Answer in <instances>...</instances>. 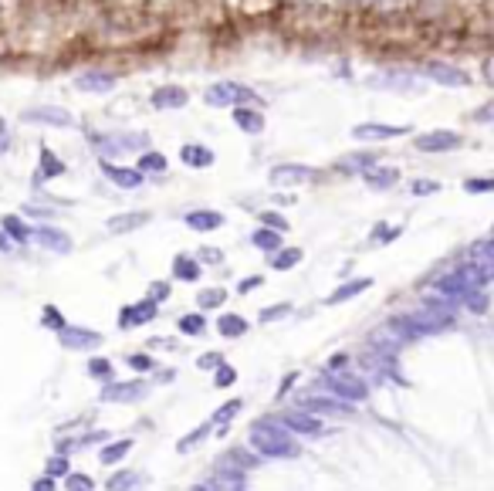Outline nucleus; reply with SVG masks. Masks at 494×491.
Returning <instances> with one entry per match:
<instances>
[{
  "instance_id": "obj_1",
  "label": "nucleus",
  "mask_w": 494,
  "mask_h": 491,
  "mask_svg": "<svg viewBox=\"0 0 494 491\" xmlns=\"http://www.w3.org/2000/svg\"><path fill=\"white\" fill-rule=\"evenodd\" d=\"M251 447L264 458H292L294 437L285 424H258L251 430Z\"/></svg>"
},
{
  "instance_id": "obj_2",
  "label": "nucleus",
  "mask_w": 494,
  "mask_h": 491,
  "mask_svg": "<svg viewBox=\"0 0 494 491\" xmlns=\"http://www.w3.org/2000/svg\"><path fill=\"white\" fill-rule=\"evenodd\" d=\"M203 102L210 108H224V106H234V102H254L261 106V95L247 85H237V81H220V85H210L203 92Z\"/></svg>"
},
{
  "instance_id": "obj_3",
  "label": "nucleus",
  "mask_w": 494,
  "mask_h": 491,
  "mask_svg": "<svg viewBox=\"0 0 494 491\" xmlns=\"http://www.w3.org/2000/svg\"><path fill=\"white\" fill-rule=\"evenodd\" d=\"M481 281H484V271H478L474 264H467V268H457V271H450L447 278H440L437 288H440V292H450V295H467V292H474Z\"/></svg>"
},
{
  "instance_id": "obj_4",
  "label": "nucleus",
  "mask_w": 494,
  "mask_h": 491,
  "mask_svg": "<svg viewBox=\"0 0 494 491\" xmlns=\"http://www.w3.org/2000/svg\"><path fill=\"white\" fill-rule=\"evenodd\" d=\"M325 390L328 393H335L339 400H366V383L352 376V373H328V380H325Z\"/></svg>"
},
{
  "instance_id": "obj_5",
  "label": "nucleus",
  "mask_w": 494,
  "mask_h": 491,
  "mask_svg": "<svg viewBox=\"0 0 494 491\" xmlns=\"http://www.w3.org/2000/svg\"><path fill=\"white\" fill-rule=\"evenodd\" d=\"M318 173L311 167H298V163H285V167H275L271 169V184L275 186H301V184H311Z\"/></svg>"
},
{
  "instance_id": "obj_6",
  "label": "nucleus",
  "mask_w": 494,
  "mask_h": 491,
  "mask_svg": "<svg viewBox=\"0 0 494 491\" xmlns=\"http://www.w3.org/2000/svg\"><path fill=\"white\" fill-rule=\"evenodd\" d=\"M410 132V125H389V123H359L352 129L355 139H366V142H379V139H400Z\"/></svg>"
},
{
  "instance_id": "obj_7",
  "label": "nucleus",
  "mask_w": 494,
  "mask_h": 491,
  "mask_svg": "<svg viewBox=\"0 0 494 491\" xmlns=\"http://www.w3.org/2000/svg\"><path fill=\"white\" fill-rule=\"evenodd\" d=\"M149 393V386L139 383V380H129V383H108L102 390V400L105 403H136Z\"/></svg>"
},
{
  "instance_id": "obj_8",
  "label": "nucleus",
  "mask_w": 494,
  "mask_h": 491,
  "mask_svg": "<svg viewBox=\"0 0 494 491\" xmlns=\"http://www.w3.org/2000/svg\"><path fill=\"white\" fill-rule=\"evenodd\" d=\"M464 139L457 132H450V129H437V132H427V136L417 139V149L420 153H450V149H457Z\"/></svg>"
},
{
  "instance_id": "obj_9",
  "label": "nucleus",
  "mask_w": 494,
  "mask_h": 491,
  "mask_svg": "<svg viewBox=\"0 0 494 491\" xmlns=\"http://www.w3.org/2000/svg\"><path fill=\"white\" fill-rule=\"evenodd\" d=\"M58 342H62L64 349H95V346H102V336L92 332V329L64 325V329H58Z\"/></svg>"
},
{
  "instance_id": "obj_10",
  "label": "nucleus",
  "mask_w": 494,
  "mask_h": 491,
  "mask_svg": "<svg viewBox=\"0 0 494 491\" xmlns=\"http://www.w3.org/2000/svg\"><path fill=\"white\" fill-rule=\"evenodd\" d=\"M78 92H112L115 89V75L112 72H81L75 78Z\"/></svg>"
},
{
  "instance_id": "obj_11",
  "label": "nucleus",
  "mask_w": 494,
  "mask_h": 491,
  "mask_svg": "<svg viewBox=\"0 0 494 491\" xmlns=\"http://www.w3.org/2000/svg\"><path fill=\"white\" fill-rule=\"evenodd\" d=\"M156 319V302L153 298H142L136 305L122 308V329H132V325H142V322H153Z\"/></svg>"
},
{
  "instance_id": "obj_12",
  "label": "nucleus",
  "mask_w": 494,
  "mask_h": 491,
  "mask_svg": "<svg viewBox=\"0 0 494 491\" xmlns=\"http://www.w3.org/2000/svg\"><path fill=\"white\" fill-rule=\"evenodd\" d=\"M102 173H105L108 180L115 186H122V190H136L142 186V169H122V167H112V163H102Z\"/></svg>"
},
{
  "instance_id": "obj_13",
  "label": "nucleus",
  "mask_w": 494,
  "mask_h": 491,
  "mask_svg": "<svg viewBox=\"0 0 494 491\" xmlns=\"http://www.w3.org/2000/svg\"><path fill=\"white\" fill-rule=\"evenodd\" d=\"M186 102H190V95H186V89H180V85H163V89L153 92L156 108H183Z\"/></svg>"
},
{
  "instance_id": "obj_14",
  "label": "nucleus",
  "mask_w": 494,
  "mask_h": 491,
  "mask_svg": "<svg viewBox=\"0 0 494 491\" xmlns=\"http://www.w3.org/2000/svg\"><path fill=\"white\" fill-rule=\"evenodd\" d=\"M427 75H430L433 81H440V85H450V89H457V85H467V75H464L461 68H450V64H444V62L427 64Z\"/></svg>"
},
{
  "instance_id": "obj_15",
  "label": "nucleus",
  "mask_w": 494,
  "mask_h": 491,
  "mask_svg": "<svg viewBox=\"0 0 494 491\" xmlns=\"http://www.w3.org/2000/svg\"><path fill=\"white\" fill-rule=\"evenodd\" d=\"M234 123L241 125L244 132H251V136H261V132H264V115L258 112V108L237 106V108H234Z\"/></svg>"
},
{
  "instance_id": "obj_16",
  "label": "nucleus",
  "mask_w": 494,
  "mask_h": 491,
  "mask_svg": "<svg viewBox=\"0 0 494 491\" xmlns=\"http://www.w3.org/2000/svg\"><path fill=\"white\" fill-rule=\"evenodd\" d=\"M285 427L298 430V434H322V420H318V417H311L309 410H294V414L285 417Z\"/></svg>"
},
{
  "instance_id": "obj_17",
  "label": "nucleus",
  "mask_w": 494,
  "mask_h": 491,
  "mask_svg": "<svg viewBox=\"0 0 494 491\" xmlns=\"http://www.w3.org/2000/svg\"><path fill=\"white\" fill-rule=\"evenodd\" d=\"M24 123H51V125H71V115L62 108H28L21 115Z\"/></svg>"
},
{
  "instance_id": "obj_18",
  "label": "nucleus",
  "mask_w": 494,
  "mask_h": 491,
  "mask_svg": "<svg viewBox=\"0 0 494 491\" xmlns=\"http://www.w3.org/2000/svg\"><path fill=\"white\" fill-rule=\"evenodd\" d=\"M366 184L369 186H376V190H389V186L400 180V169H393V167H369L366 173Z\"/></svg>"
},
{
  "instance_id": "obj_19",
  "label": "nucleus",
  "mask_w": 494,
  "mask_h": 491,
  "mask_svg": "<svg viewBox=\"0 0 494 491\" xmlns=\"http://www.w3.org/2000/svg\"><path fill=\"white\" fill-rule=\"evenodd\" d=\"M183 163L186 167H197V169H207L210 163H214V149H207V146H200V142H190V146H183Z\"/></svg>"
},
{
  "instance_id": "obj_20",
  "label": "nucleus",
  "mask_w": 494,
  "mask_h": 491,
  "mask_svg": "<svg viewBox=\"0 0 494 491\" xmlns=\"http://www.w3.org/2000/svg\"><path fill=\"white\" fill-rule=\"evenodd\" d=\"M372 281L369 278H355V281H349V285H342V288H335V292L325 298V305H339V302H349V298H355L359 292H366Z\"/></svg>"
},
{
  "instance_id": "obj_21",
  "label": "nucleus",
  "mask_w": 494,
  "mask_h": 491,
  "mask_svg": "<svg viewBox=\"0 0 494 491\" xmlns=\"http://www.w3.org/2000/svg\"><path fill=\"white\" fill-rule=\"evenodd\" d=\"M186 224L193 230H217L224 224V214H217V210H193V214H186Z\"/></svg>"
},
{
  "instance_id": "obj_22",
  "label": "nucleus",
  "mask_w": 494,
  "mask_h": 491,
  "mask_svg": "<svg viewBox=\"0 0 494 491\" xmlns=\"http://www.w3.org/2000/svg\"><path fill=\"white\" fill-rule=\"evenodd\" d=\"M38 241L45 247H51V251H71V241H68V234H62V230H54V227H41L38 234H34Z\"/></svg>"
},
{
  "instance_id": "obj_23",
  "label": "nucleus",
  "mask_w": 494,
  "mask_h": 491,
  "mask_svg": "<svg viewBox=\"0 0 494 491\" xmlns=\"http://www.w3.org/2000/svg\"><path fill=\"white\" fill-rule=\"evenodd\" d=\"M298 261H301V247H278V251H271V268L275 271H288Z\"/></svg>"
},
{
  "instance_id": "obj_24",
  "label": "nucleus",
  "mask_w": 494,
  "mask_h": 491,
  "mask_svg": "<svg viewBox=\"0 0 494 491\" xmlns=\"http://www.w3.org/2000/svg\"><path fill=\"white\" fill-rule=\"evenodd\" d=\"M217 332L224 339H237L247 332V322L241 315H220V319H217Z\"/></svg>"
},
{
  "instance_id": "obj_25",
  "label": "nucleus",
  "mask_w": 494,
  "mask_h": 491,
  "mask_svg": "<svg viewBox=\"0 0 494 491\" xmlns=\"http://www.w3.org/2000/svg\"><path fill=\"white\" fill-rule=\"evenodd\" d=\"M251 241H254V247H261V251H278L281 247V230H275V227H261V230H254L251 234Z\"/></svg>"
},
{
  "instance_id": "obj_26",
  "label": "nucleus",
  "mask_w": 494,
  "mask_h": 491,
  "mask_svg": "<svg viewBox=\"0 0 494 491\" xmlns=\"http://www.w3.org/2000/svg\"><path fill=\"white\" fill-rule=\"evenodd\" d=\"M142 224H149V214H125V217H112L108 220V230L112 234H122V230H132V227H142Z\"/></svg>"
},
{
  "instance_id": "obj_27",
  "label": "nucleus",
  "mask_w": 494,
  "mask_h": 491,
  "mask_svg": "<svg viewBox=\"0 0 494 491\" xmlns=\"http://www.w3.org/2000/svg\"><path fill=\"white\" fill-rule=\"evenodd\" d=\"M129 451H132V441H115V444H105L98 451V461H102V464H119Z\"/></svg>"
},
{
  "instance_id": "obj_28",
  "label": "nucleus",
  "mask_w": 494,
  "mask_h": 491,
  "mask_svg": "<svg viewBox=\"0 0 494 491\" xmlns=\"http://www.w3.org/2000/svg\"><path fill=\"white\" fill-rule=\"evenodd\" d=\"M173 268H176V278H180V281H197V278H200V261H197V258L180 254V258L173 261Z\"/></svg>"
},
{
  "instance_id": "obj_29",
  "label": "nucleus",
  "mask_w": 494,
  "mask_h": 491,
  "mask_svg": "<svg viewBox=\"0 0 494 491\" xmlns=\"http://www.w3.org/2000/svg\"><path fill=\"white\" fill-rule=\"evenodd\" d=\"M64 173V163L62 159H54V153H51V149H41V173H38V184H41V180H47V176H62Z\"/></svg>"
},
{
  "instance_id": "obj_30",
  "label": "nucleus",
  "mask_w": 494,
  "mask_h": 491,
  "mask_svg": "<svg viewBox=\"0 0 494 491\" xmlns=\"http://www.w3.org/2000/svg\"><path fill=\"white\" fill-rule=\"evenodd\" d=\"M203 329H207V319H203V315H193V312H190V315L180 319V332H183V336H203Z\"/></svg>"
},
{
  "instance_id": "obj_31",
  "label": "nucleus",
  "mask_w": 494,
  "mask_h": 491,
  "mask_svg": "<svg viewBox=\"0 0 494 491\" xmlns=\"http://www.w3.org/2000/svg\"><path fill=\"white\" fill-rule=\"evenodd\" d=\"M301 410H309V414H322V410H328V414H345L349 407H342V403H328V400H305V403H301Z\"/></svg>"
},
{
  "instance_id": "obj_32",
  "label": "nucleus",
  "mask_w": 494,
  "mask_h": 491,
  "mask_svg": "<svg viewBox=\"0 0 494 491\" xmlns=\"http://www.w3.org/2000/svg\"><path fill=\"white\" fill-rule=\"evenodd\" d=\"M139 485H142V478L136 475V471H122V475H112V478H108V488H115V491L139 488Z\"/></svg>"
},
{
  "instance_id": "obj_33",
  "label": "nucleus",
  "mask_w": 494,
  "mask_h": 491,
  "mask_svg": "<svg viewBox=\"0 0 494 491\" xmlns=\"http://www.w3.org/2000/svg\"><path fill=\"white\" fill-rule=\"evenodd\" d=\"M139 169L142 173H163V169H166V156L163 153H142L139 156Z\"/></svg>"
},
{
  "instance_id": "obj_34",
  "label": "nucleus",
  "mask_w": 494,
  "mask_h": 491,
  "mask_svg": "<svg viewBox=\"0 0 494 491\" xmlns=\"http://www.w3.org/2000/svg\"><path fill=\"white\" fill-rule=\"evenodd\" d=\"M241 407H244L241 400H231V403H224V410H217V414H214V424H217V427H227L234 417L241 414Z\"/></svg>"
},
{
  "instance_id": "obj_35",
  "label": "nucleus",
  "mask_w": 494,
  "mask_h": 491,
  "mask_svg": "<svg viewBox=\"0 0 494 491\" xmlns=\"http://www.w3.org/2000/svg\"><path fill=\"white\" fill-rule=\"evenodd\" d=\"M369 167H376V156H369V153L345 156V163H342V169H359V173H366Z\"/></svg>"
},
{
  "instance_id": "obj_36",
  "label": "nucleus",
  "mask_w": 494,
  "mask_h": 491,
  "mask_svg": "<svg viewBox=\"0 0 494 491\" xmlns=\"http://www.w3.org/2000/svg\"><path fill=\"white\" fill-rule=\"evenodd\" d=\"M4 230H7V234H11L14 241H28V237H31V230L24 227V224H21V220H17L14 214H7V217H4Z\"/></svg>"
},
{
  "instance_id": "obj_37",
  "label": "nucleus",
  "mask_w": 494,
  "mask_h": 491,
  "mask_svg": "<svg viewBox=\"0 0 494 491\" xmlns=\"http://www.w3.org/2000/svg\"><path fill=\"white\" fill-rule=\"evenodd\" d=\"M467 193H494V176H474V180H464Z\"/></svg>"
},
{
  "instance_id": "obj_38",
  "label": "nucleus",
  "mask_w": 494,
  "mask_h": 491,
  "mask_svg": "<svg viewBox=\"0 0 494 491\" xmlns=\"http://www.w3.org/2000/svg\"><path fill=\"white\" fill-rule=\"evenodd\" d=\"M224 298H227V292H224V288H207V292H200V308L224 305Z\"/></svg>"
},
{
  "instance_id": "obj_39",
  "label": "nucleus",
  "mask_w": 494,
  "mask_h": 491,
  "mask_svg": "<svg viewBox=\"0 0 494 491\" xmlns=\"http://www.w3.org/2000/svg\"><path fill=\"white\" fill-rule=\"evenodd\" d=\"M88 373L98 376V380H112V376H115V366H112L108 359H92V363H88Z\"/></svg>"
},
{
  "instance_id": "obj_40",
  "label": "nucleus",
  "mask_w": 494,
  "mask_h": 491,
  "mask_svg": "<svg viewBox=\"0 0 494 491\" xmlns=\"http://www.w3.org/2000/svg\"><path fill=\"white\" fill-rule=\"evenodd\" d=\"M214 383H217V386H234V383H237V369L227 366V363H220V366H217Z\"/></svg>"
},
{
  "instance_id": "obj_41",
  "label": "nucleus",
  "mask_w": 494,
  "mask_h": 491,
  "mask_svg": "<svg viewBox=\"0 0 494 491\" xmlns=\"http://www.w3.org/2000/svg\"><path fill=\"white\" fill-rule=\"evenodd\" d=\"M403 227H386V224H379V227L372 230V244H389L393 237H400Z\"/></svg>"
},
{
  "instance_id": "obj_42",
  "label": "nucleus",
  "mask_w": 494,
  "mask_h": 491,
  "mask_svg": "<svg viewBox=\"0 0 494 491\" xmlns=\"http://www.w3.org/2000/svg\"><path fill=\"white\" fill-rule=\"evenodd\" d=\"M207 430H210V427H197V430H193V434H186V437H183V441H180V444H176V447H180V451H183V454H186L190 447H197V444H200V441H203V437H207Z\"/></svg>"
},
{
  "instance_id": "obj_43",
  "label": "nucleus",
  "mask_w": 494,
  "mask_h": 491,
  "mask_svg": "<svg viewBox=\"0 0 494 491\" xmlns=\"http://www.w3.org/2000/svg\"><path fill=\"white\" fill-rule=\"evenodd\" d=\"M261 224H264V227H275V230H281V234L288 230V220H285V217H281V214H275V210H268V214H261Z\"/></svg>"
},
{
  "instance_id": "obj_44",
  "label": "nucleus",
  "mask_w": 494,
  "mask_h": 491,
  "mask_svg": "<svg viewBox=\"0 0 494 491\" xmlns=\"http://www.w3.org/2000/svg\"><path fill=\"white\" fill-rule=\"evenodd\" d=\"M413 193H417V197H430V193H440V184H437V180H417V184H413Z\"/></svg>"
},
{
  "instance_id": "obj_45",
  "label": "nucleus",
  "mask_w": 494,
  "mask_h": 491,
  "mask_svg": "<svg viewBox=\"0 0 494 491\" xmlns=\"http://www.w3.org/2000/svg\"><path fill=\"white\" fill-rule=\"evenodd\" d=\"M149 298H153L156 305L166 302V298H170V285H166V281H153V285H149Z\"/></svg>"
},
{
  "instance_id": "obj_46",
  "label": "nucleus",
  "mask_w": 494,
  "mask_h": 491,
  "mask_svg": "<svg viewBox=\"0 0 494 491\" xmlns=\"http://www.w3.org/2000/svg\"><path fill=\"white\" fill-rule=\"evenodd\" d=\"M64 488H71V491H88L92 488V478L88 475H68V485Z\"/></svg>"
},
{
  "instance_id": "obj_47",
  "label": "nucleus",
  "mask_w": 494,
  "mask_h": 491,
  "mask_svg": "<svg viewBox=\"0 0 494 491\" xmlns=\"http://www.w3.org/2000/svg\"><path fill=\"white\" fill-rule=\"evenodd\" d=\"M45 325H47V329H64L68 322H64L62 312H54V308H45Z\"/></svg>"
},
{
  "instance_id": "obj_48",
  "label": "nucleus",
  "mask_w": 494,
  "mask_h": 491,
  "mask_svg": "<svg viewBox=\"0 0 494 491\" xmlns=\"http://www.w3.org/2000/svg\"><path fill=\"white\" fill-rule=\"evenodd\" d=\"M281 315H288V305H278V308H264L261 312V322H275Z\"/></svg>"
},
{
  "instance_id": "obj_49",
  "label": "nucleus",
  "mask_w": 494,
  "mask_h": 491,
  "mask_svg": "<svg viewBox=\"0 0 494 491\" xmlns=\"http://www.w3.org/2000/svg\"><path fill=\"white\" fill-rule=\"evenodd\" d=\"M47 475L54 478V475H68V461L64 458H54L51 464H47Z\"/></svg>"
},
{
  "instance_id": "obj_50",
  "label": "nucleus",
  "mask_w": 494,
  "mask_h": 491,
  "mask_svg": "<svg viewBox=\"0 0 494 491\" xmlns=\"http://www.w3.org/2000/svg\"><path fill=\"white\" fill-rule=\"evenodd\" d=\"M129 366H132V369H149V366H153V359L136 353V356H129Z\"/></svg>"
},
{
  "instance_id": "obj_51",
  "label": "nucleus",
  "mask_w": 494,
  "mask_h": 491,
  "mask_svg": "<svg viewBox=\"0 0 494 491\" xmlns=\"http://www.w3.org/2000/svg\"><path fill=\"white\" fill-rule=\"evenodd\" d=\"M474 119H478V123H494V106L478 108V112H474Z\"/></svg>"
},
{
  "instance_id": "obj_52",
  "label": "nucleus",
  "mask_w": 494,
  "mask_h": 491,
  "mask_svg": "<svg viewBox=\"0 0 494 491\" xmlns=\"http://www.w3.org/2000/svg\"><path fill=\"white\" fill-rule=\"evenodd\" d=\"M220 363H224V359H220V353H210V356H203V359H200V366H203V369L220 366Z\"/></svg>"
},
{
  "instance_id": "obj_53",
  "label": "nucleus",
  "mask_w": 494,
  "mask_h": 491,
  "mask_svg": "<svg viewBox=\"0 0 494 491\" xmlns=\"http://www.w3.org/2000/svg\"><path fill=\"white\" fill-rule=\"evenodd\" d=\"M258 285H261V278H244V281H241V292H251V288H258Z\"/></svg>"
},
{
  "instance_id": "obj_54",
  "label": "nucleus",
  "mask_w": 494,
  "mask_h": 491,
  "mask_svg": "<svg viewBox=\"0 0 494 491\" xmlns=\"http://www.w3.org/2000/svg\"><path fill=\"white\" fill-rule=\"evenodd\" d=\"M203 261H224V254L214 251V247H207V251H203Z\"/></svg>"
},
{
  "instance_id": "obj_55",
  "label": "nucleus",
  "mask_w": 494,
  "mask_h": 491,
  "mask_svg": "<svg viewBox=\"0 0 494 491\" xmlns=\"http://www.w3.org/2000/svg\"><path fill=\"white\" fill-rule=\"evenodd\" d=\"M34 488H38V491H51V488H54V478H51V475H47V478H41V481H38Z\"/></svg>"
},
{
  "instance_id": "obj_56",
  "label": "nucleus",
  "mask_w": 494,
  "mask_h": 491,
  "mask_svg": "<svg viewBox=\"0 0 494 491\" xmlns=\"http://www.w3.org/2000/svg\"><path fill=\"white\" fill-rule=\"evenodd\" d=\"M0 247H11V237H7V234H0Z\"/></svg>"
},
{
  "instance_id": "obj_57",
  "label": "nucleus",
  "mask_w": 494,
  "mask_h": 491,
  "mask_svg": "<svg viewBox=\"0 0 494 491\" xmlns=\"http://www.w3.org/2000/svg\"><path fill=\"white\" fill-rule=\"evenodd\" d=\"M376 4H383V0H376Z\"/></svg>"
}]
</instances>
